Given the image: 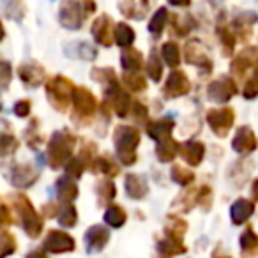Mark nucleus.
I'll use <instances>...</instances> for the list:
<instances>
[{"instance_id":"nucleus-39","label":"nucleus","mask_w":258,"mask_h":258,"mask_svg":"<svg viewBox=\"0 0 258 258\" xmlns=\"http://www.w3.org/2000/svg\"><path fill=\"white\" fill-rule=\"evenodd\" d=\"M187 232V223L179 216H168V225L165 226V235H172L175 239H180L186 235Z\"/></svg>"},{"instance_id":"nucleus-34","label":"nucleus","mask_w":258,"mask_h":258,"mask_svg":"<svg viewBox=\"0 0 258 258\" xmlns=\"http://www.w3.org/2000/svg\"><path fill=\"white\" fill-rule=\"evenodd\" d=\"M57 221L60 226L66 228H73L78 221V212L76 207L73 204H60L58 205V214H57Z\"/></svg>"},{"instance_id":"nucleus-42","label":"nucleus","mask_w":258,"mask_h":258,"mask_svg":"<svg viewBox=\"0 0 258 258\" xmlns=\"http://www.w3.org/2000/svg\"><path fill=\"white\" fill-rule=\"evenodd\" d=\"M218 37H219V41H221L223 53L232 55L233 50H235V41H237L232 29H228V27H225V25H218Z\"/></svg>"},{"instance_id":"nucleus-30","label":"nucleus","mask_w":258,"mask_h":258,"mask_svg":"<svg viewBox=\"0 0 258 258\" xmlns=\"http://www.w3.org/2000/svg\"><path fill=\"white\" fill-rule=\"evenodd\" d=\"M135 39H137V34L127 23H117V27H115V44L122 46V50H125V48H133Z\"/></svg>"},{"instance_id":"nucleus-48","label":"nucleus","mask_w":258,"mask_h":258,"mask_svg":"<svg viewBox=\"0 0 258 258\" xmlns=\"http://www.w3.org/2000/svg\"><path fill=\"white\" fill-rule=\"evenodd\" d=\"M13 78V68L8 60L0 62V85H2V90L9 89V83H11Z\"/></svg>"},{"instance_id":"nucleus-8","label":"nucleus","mask_w":258,"mask_h":258,"mask_svg":"<svg viewBox=\"0 0 258 258\" xmlns=\"http://www.w3.org/2000/svg\"><path fill=\"white\" fill-rule=\"evenodd\" d=\"M58 23L68 30H78L82 29L85 13H83V4L78 2H62L58 8Z\"/></svg>"},{"instance_id":"nucleus-55","label":"nucleus","mask_w":258,"mask_h":258,"mask_svg":"<svg viewBox=\"0 0 258 258\" xmlns=\"http://www.w3.org/2000/svg\"><path fill=\"white\" fill-rule=\"evenodd\" d=\"M58 207L55 204H46L43 207V218H57Z\"/></svg>"},{"instance_id":"nucleus-16","label":"nucleus","mask_w":258,"mask_h":258,"mask_svg":"<svg viewBox=\"0 0 258 258\" xmlns=\"http://www.w3.org/2000/svg\"><path fill=\"white\" fill-rule=\"evenodd\" d=\"M249 68L258 69V48H246L230 64V71L235 76H240V78L246 75Z\"/></svg>"},{"instance_id":"nucleus-45","label":"nucleus","mask_w":258,"mask_h":258,"mask_svg":"<svg viewBox=\"0 0 258 258\" xmlns=\"http://www.w3.org/2000/svg\"><path fill=\"white\" fill-rule=\"evenodd\" d=\"M87 168V165L82 161V159L78 158V156H75V158L71 159V161L66 165V175H69L71 179H80V177L83 175V170Z\"/></svg>"},{"instance_id":"nucleus-51","label":"nucleus","mask_w":258,"mask_h":258,"mask_svg":"<svg viewBox=\"0 0 258 258\" xmlns=\"http://www.w3.org/2000/svg\"><path fill=\"white\" fill-rule=\"evenodd\" d=\"M78 55L82 58H85V60H94L97 55L96 48L92 46V44H89L87 41H80V46H78Z\"/></svg>"},{"instance_id":"nucleus-41","label":"nucleus","mask_w":258,"mask_h":258,"mask_svg":"<svg viewBox=\"0 0 258 258\" xmlns=\"http://www.w3.org/2000/svg\"><path fill=\"white\" fill-rule=\"evenodd\" d=\"M122 80H124V85L131 92H144L147 89V80H145V76L142 73H124Z\"/></svg>"},{"instance_id":"nucleus-7","label":"nucleus","mask_w":258,"mask_h":258,"mask_svg":"<svg viewBox=\"0 0 258 258\" xmlns=\"http://www.w3.org/2000/svg\"><path fill=\"white\" fill-rule=\"evenodd\" d=\"M237 94H239V87H237L235 80L230 76H219L207 87V97L212 103L225 104Z\"/></svg>"},{"instance_id":"nucleus-27","label":"nucleus","mask_w":258,"mask_h":258,"mask_svg":"<svg viewBox=\"0 0 258 258\" xmlns=\"http://www.w3.org/2000/svg\"><path fill=\"white\" fill-rule=\"evenodd\" d=\"M239 247L242 251V258H256L258 256V233L251 226H246L239 237Z\"/></svg>"},{"instance_id":"nucleus-11","label":"nucleus","mask_w":258,"mask_h":258,"mask_svg":"<svg viewBox=\"0 0 258 258\" xmlns=\"http://www.w3.org/2000/svg\"><path fill=\"white\" fill-rule=\"evenodd\" d=\"M189 90H191V82H189V78H187L186 73L179 71V69L170 71L165 87H163V94H165L166 97H170V99L182 97V96H186Z\"/></svg>"},{"instance_id":"nucleus-9","label":"nucleus","mask_w":258,"mask_h":258,"mask_svg":"<svg viewBox=\"0 0 258 258\" xmlns=\"http://www.w3.org/2000/svg\"><path fill=\"white\" fill-rule=\"evenodd\" d=\"M184 58H186L187 64H193L198 69H202L204 75H209L212 71V68H214V64L209 58V53L204 48V44H202V41L193 39L189 43H186V46H184Z\"/></svg>"},{"instance_id":"nucleus-26","label":"nucleus","mask_w":258,"mask_h":258,"mask_svg":"<svg viewBox=\"0 0 258 258\" xmlns=\"http://www.w3.org/2000/svg\"><path fill=\"white\" fill-rule=\"evenodd\" d=\"M104 103L111 104V110L117 113V117L120 118H125L127 115H131V96L127 94V90H118V92H115L113 96L106 97L104 99Z\"/></svg>"},{"instance_id":"nucleus-35","label":"nucleus","mask_w":258,"mask_h":258,"mask_svg":"<svg viewBox=\"0 0 258 258\" xmlns=\"http://www.w3.org/2000/svg\"><path fill=\"white\" fill-rule=\"evenodd\" d=\"M161 57H163V60H165L166 64L170 66V68L177 69V66H179L180 60H182V55H180L179 44L173 43V41H168V43H165L161 46Z\"/></svg>"},{"instance_id":"nucleus-10","label":"nucleus","mask_w":258,"mask_h":258,"mask_svg":"<svg viewBox=\"0 0 258 258\" xmlns=\"http://www.w3.org/2000/svg\"><path fill=\"white\" fill-rule=\"evenodd\" d=\"M37 179H39V170L29 163H16L11 166V172H9L11 184L15 187H22V189L34 186Z\"/></svg>"},{"instance_id":"nucleus-56","label":"nucleus","mask_w":258,"mask_h":258,"mask_svg":"<svg viewBox=\"0 0 258 258\" xmlns=\"http://www.w3.org/2000/svg\"><path fill=\"white\" fill-rule=\"evenodd\" d=\"M25 258H48V254L44 249H34V251H30Z\"/></svg>"},{"instance_id":"nucleus-44","label":"nucleus","mask_w":258,"mask_h":258,"mask_svg":"<svg viewBox=\"0 0 258 258\" xmlns=\"http://www.w3.org/2000/svg\"><path fill=\"white\" fill-rule=\"evenodd\" d=\"M0 240H2V258L11 256L16 251L18 244H16V239L13 233H9L8 230H2V235H0Z\"/></svg>"},{"instance_id":"nucleus-53","label":"nucleus","mask_w":258,"mask_h":258,"mask_svg":"<svg viewBox=\"0 0 258 258\" xmlns=\"http://www.w3.org/2000/svg\"><path fill=\"white\" fill-rule=\"evenodd\" d=\"M11 223H15V218H11V209H9L8 202H2V205H0V225L4 226H9Z\"/></svg>"},{"instance_id":"nucleus-13","label":"nucleus","mask_w":258,"mask_h":258,"mask_svg":"<svg viewBox=\"0 0 258 258\" xmlns=\"http://www.w3.org/2000/svg\"><path fill=\"white\" fill-rule=\"evenodd\" d=\"M232 147L237 154H242V156H247L256 151L258 138L249 125H240V127L237 129L235 137H233V140H232Z\"/></svg>"},{"instance_id":"nucleus-29","label":"nucleus","mask_w":258,"mask_h":258,"mask_svg":"<svg viewBox=\"0 0 258 258\" xmlns=\"http://www.w3.org/2000/svg\"><path fill=\"white\" fill-rule=\"evenodd\" d=\"M177 154H180V144L173 140V138L156 145V158H158L161 163L173 161V159L177 158Z\"/></svg>"},{"instance_id":"nucleus-59","label":"nucleus","mask_w":258,"mask_h":258,"mask_svg":"<svg viewBox=\"0 0 258 258\" xmlns=\"http://www.w3.org/2000/svg\"><path fill=\"white\" fill-rule=\"evenodd\" d=\"M212 258H232V256H228L226 253H219V247H218V249L212 253Z\"/></svg>"},{"instance_id":"nucleus-46","label":"nucleus","mask_w":258,"mask_h":258,"mask_svg":"<svg viewBox=\"0 0 258 258\" xmlns=\"http://www.w3.org/2000/svg\"><path fill=\"white\" fill-rule=\"evenodd\" d=\"M197 205H200L204 211H209L212 205V189L209 186H202L198 189V197H197Z\"/></svg>"},{"instance_id":"nucleus-20","label":"nucleus","mask_w":258,"mask_h":258,"mask_svg":"<svg viewBox=\"0 0 258 258\" xmlns=\"http://www.w3.org/2000/svg\"><path fill=\"white\" fill-rule=\"evenodd\" d=\"M18 76H20V80L25 83V87H30V89H37L39 85H43L44 68L37 64V62L22 64L18 68Z\"/></svg>"},{"instance_id":"nucleus-28","label":"nucleus","mask_w":258,"mask_h":258,"mask_svg":"<svg viewBox=\"0 0 258 258\" xmlns=\"http://www.w3.org/2000/svg\"><path fill=\"white\" fill-rule=\"evenodd\" d=\"M120 64L124 73H140L144 64V55L137 48H125L120 53Z\"/></svg>"},{"instance_id":"nucleus-14","label":"nucleus","mask_w":258,"mask_h":258,"mask_svg":"<svg viewBox=\"0 0 258 258\" xmlns=\"http://www.w3.org/2000/svg\"><path fill=\"white\" fill-rule=\"evenodd\" d=\"M83 239H85L87 253H99L106 247L108 240H110V230L103 225H94L87 230Z\"/></svg>"},{"instance_id":"nucleus-58","label":"nucleus","mask_w":258,"mask_h":258,"mask_svg":"<svg viewBox=\"0 0 258 258\" xmlns=\"http://www.w3.org/2000/svg\"><path fill=\"white\" fill-rule=\"evenodd\" d=\"M251 197H253V202L256 204V200H258V179L253 180V186H251Z\"/></svg>"},{"instance_id":"nucleus-17","label":"nucleus","mask_w":258,"mask_h":258,"mask_svg":"<svg viewBox=\"0 0 258 258\" xmlns=\"http://www.w3.org/2000/svg\"><path fill=\"white\" fill-rule=\"evenodd\" d=\"M90 76H92L94 82L101 83L104 87V99L120 90V83H118L115 71L111 68H94Z\"/></svg>"},{"instance_id":"nucleus-33","label":"nucleus","mask_w":258,"mask_h":258,"mask_svg":"<svg viewBox=\"0 0 258 258\" xmlns=\"http://www.w3.org/2000/svg\"><path fill=\"white\" fill-rule=\"evenodd\" d=\"M118 9L124 16L133 20H144L145 15L149 11V4L147 2H120Z\"/></svg>"},{"instance_id":"nucleus-25","label":"nucleus","mask_w":258,"mask_h":258,"mask_svg":"<svg viewBox=\"0 0 258 258\" xmlns=\"http://www.w3.org/2000/svg\"><path fill=\"white\" fill-rule=\"evenodd\" d=\"M253 212H254V202L240 198V200L233 202V205L230 207V218H232L233 225H244L253 216Z\"/></svg>"},{"instance_id":"nucleus-15","label":"nucleus","mask_w":258,"mask_h":258,"mask_svg":"<svg viewBox=\"0 0 258 258\" xmlns=\"http://www.w3.org/2000/svg\"><path fill=\"white\" fill-rule=\"evenodd\" d=\"M113 22L108 15H99V18L92 23V36L97 44L101 46H111L115 39V29Z\"/></svg>"},{"instance_id":"nucleus-47","label":"nucleus","mask_w":258,"mask_h":258,"mask_svg":"<svg viewBox=\"0 0 258 258\" xmlns=\"http://www.w3.org/2000/svg\"><path fill=\"white\" fill-rule=\"evenodd\" d=\"M37 120L34 122V125H30L29 129L25 131V138H27V145H29L30 149H39V145L43 144V138H41V135L37 133V127H36Z\"/></svg>"},{"instance_id":"nucleus-6","label":"nucleus","mask_w":258,"mask_h":258,"mask_svg":"<svg viewBox=\"0 0 258 258\" xmlns=\"http://www.w3.org/2000/svg\"><path fill=\"white\" fill-rule=\"evenodd\" d=\"M235 122V111L233 108L225 106V108H212L207 111V124L211 127V131L219 138H225L230 133V129L233 127Z\"/></svg>"},{"instance_id":"nucleus-57","label":"nucleus","mask_w":258,"mask_h":258,"mask_svg":"<svg viewBox=\"0 0 258 258\" xmlns=\"http://www.w3.org/2000/svg\"><path fill=\"white\" fill-rule=\"evenodd\" d=\"M94 11H96V4H92V2H85V4H83V13H85V18H89Z\"/></svg>"},{"instance_id":"nucleus-19","label":"nucleus","mask_w":258,"mask_h":258,"mask_svg":"<svg viewBox=\"0 0 258 258\" xmlns=\"http://www.w3.org/2000/svg\"><path fill=\"white\" fill-rule=\"evenodd\" d=\"M258 22V16L256 13H240L237 18H233L232 22V32L237 39L240 41H247L251 37V32H253V25Z\"/></svg>"},{"instance_id":"nucleus-21","label":"nucleus","mask_w":258,"mask_h":258,"mask_svg":"<svg viewBox=\"0 0 258 258\" xmlns=\"http://www.w3.org/2000/svg\"><path fill=\"white\" fill-rule=\"evenodd\" d=\"M125 195H127L131 200H144L149 195V182L144 175H138V173H127L125 175Z\"/></svg>"},{"instance_id":"nucleus-1","label":"nucleus","mask_w":258,"mask_h":258,"mask_svg":"<svg viewBox=\"0 0 258 258\" xmlns=\"http://www.w3.org/2000/svg\"><path fill=\"white\" fill-rule=\"evenodd\" d=\"M75 145H76V137L69 129L55 131V133L51 135L50 142H48V147H46V161H48V165H50V168L57 170L68 165V163L75 158V156H73Z\"/></svg>"},{"instance_id":"nucleus-36","label":"nucleus","mask_w":258,"mask_h":258,"mask_svg":"<svg viewBox=\"0 0 258 258\" xmlns=\"http://www.w3.org/2000/svg\"><path fill=\"white\" fill-rule=\"evenodd\" d=\"M127 221V214L120 205H110L104 212V223L110 225L111 228H120Z\"/></svg>"},{"instance_id":"nucleus-22","label":"nucleus","mask_w":258,"mask_h":258,"mask_svg":"<svg viewBox=\"0 0 258 258\" xmlns=\"http://www.w3.org/2000/svg\"><path fill=\"white\" fill-rule=\"evenodd\" d=\"M156 249H158L159 258H173L179 256V254H184L187 251V247L180 239H175L172 235H165V239L158 240Z\"/></svg>"},{"instance_id":"nucleus-4","label":"nucleus","mask_w":258,"mask_h":258,"mask_svg":"<svg viewBox=\"0 0 258 258\" xmlns=\"http://www.w3.org/2000/svg\"><path fill=\"white\" fill-rule=\"evenodd\" d=\"M46 89V96L50 104L58 111H68L69 104H73V96H75V83L71 82L69 78L62 75H57L53 78H50L44 85Z\"/></svg>"},{"instance_id":"nucleus-52","label":"nucleus","mask_w":258,"mask_h":258,"mask_svg":"<svg viewBox=\"0 0 258 258\" xmlns=\"http://www.w3.org/2000/svg\"><path fill=\"white\" fill-rule=\"evenodd\" d=\"M131 113H133L135 120L137 122H145L149 117V110L145 104H142L140 101H135L133 103V110H131Z\"/></svg>"},{"instance_id":"nucleus-23","label":"nucleus","mask_w":258,"mask_h":258,"mask_svg":"<svg viewBox=\"0 0 258 258\" xmlns=\"http://www.w3.org/2000/svg\"><path fill=\"white\" fill-rule=\"evenodd\" d=\"M205 156V145L198 140H187L180 145V158L189 166H198L204 161Z\"/></svg>"},{"instance_id":"nucleus-3","label":"nucleus","mask_w":258,"mask_h":258,"mask_svg":"<svg viewBox=\"0 0 258 258\" xmlns=\"http://www.w3.org/2000/svg\"><path fill=\"white\" fill-rule=\"evenodd\" d=\"M11 204H13V211H16L20 221H22V226H23V230H25V233L30 239H37V237L41 235V232H43L44 218L37 214L32 202L22 193L13 195Z\"/></svg>"},{"instance_id":"nucleus-32","label":"nucleus","mask_w":258,"mask_h":258,"mask_svg":"<svg viewBox=\"0 0 258 258\" xmlns=\"http://www.w3.org/2000/svg\"><path fill=\"white\" fill-rule=\"evenodd\" d=\"M90 172L92 173H103V175L106 177H117L118 175V166L117 163L113 161L111 158H108V156H99V158L96 159V161L90 165Z\"/></svg>"},{"instance_id":"nucleus-31","label":"nucleus","mask_w":258,"mask_h":258,"mask_svg":"<svg viewBox=\"0 0 258 258\" xmlns=\"http://www.w3.org/2000/svg\"><path fill=\"white\" fill-rule=\"evenodd\" d=\"M96 193H97V204L99 205H108L113 202L115 195H117V187H115L113 180L110 179H104V180H99L96 184Z\"/></svg>"},{"instance_id":"nucleus-5","label":"nucleus","mask_w":258,"mask_h":258,"mask_svg":"<svg viewBox=\"0 0 258 258\" xmlns=\"http://www.w3.org/2000/svg\"><path fill=\"white\" fill-rule=\"evenodd\" d=\"M97 111V99L89 89L76 87L73 96V120L80 125H85Z\"/></svg>"},{"instance_id":"nucleus-49","label":"nucleus","mask_w":258,"mask_h":258,"mask_svg":"<svg viewBox=\"0 0 258 258\" xmlns=\"http://www.w3.org/2000/svg\"><path fill=\"white\" fill-rule=\"evenodd\" d=\"M189 22V18H186L182 22L180 20V16H173L172 18V27H173V32L177 34V36H186L187 32L191 30V27H193V23H187Z\"/></svg>"},{"instance_id":"nucleus-38","label":"nucleus","mask_w":258,"mask_h":258,"mask_svg":"<svg viewBox=\"0 0 258 258\" xmlns=\"http://www.w3.org/2000/svg\"><path fill=\"white\" fill-rule=\"evenodd\" d=\"M145 69H147V75H149V78H151L152 82L158 83L159 80H161V76H163V60H161V57H159V53L154 50V48H152L151 55H149Z\"/></svg>"},{"instance_id":"nucleus-18","label":"nucleus","mask_w":258,"mask_h":258,"mask_svg":"<svg viewBox=\"0 0 258 258\" xmlns=\"http://www.w3.org/2000/svg\"><path fill=\"white\" fill-rule=\"evenodd\" d=\"M173 127H175V120H173L172 117H163V118H158V120L147 122V135L154 142L161 144V142L172 138Z\"/></svg>"},{"instance_id":"nucleus-12","label":"nucleus","mask_w":258,"mask_h":258,"mask_svg":"<svg viewBox=\"0 0 258 258\" xmlns=\"http://www.w3.org/2000/svg\"><path fill=\"white\" fill-rule=\"evenodd\" d=\"M76 247L75 239H73L69 233L62 232V230H51L48 232L46 239H44L43 249L48 251V253H69Z\"/></svg>"},{"instance_id":"nucleus-2","label":"nucleus","mask_w":258,"mask_h":258,"mask_svg":"<svg viewBox=\"0 0 258 258\" xmlns=\"http://www.w3.org/2000/svg\"><path fill=\"white\" fill-rule=\"evenodd\" d=\"M115 154L125 166L137 163V149L140 145V131L135 125H117L113 131Z\"/></svg>"},{"instance_id":"nucleus-50","label":"nucleus","mask_w":258,"mask_h":258,"mask_svg":"<svg viewBox=\"0 0 258 258\" xmlns=\"http://www.w3.org/2000/svg\"><path fill=\"white\" fill-rule=\"evenodd\" d=\"M242 96L246 97V99H254V97H258V76H253V78H249L244 83Z\"/></svg>"},{"instance_id":"nucleus-54","label":"nucleus","mask_w":258,"mask_h":258,"mask_svg":"<svg viewBox=\"0 0 258 258\" xmlns=\"http://www.w3.org/2000/svg\"><path fill=\"white\" fill-rule=\"evenodd\" d=\"M30 110H32V104H30V101H27V99L18 101V103L13 106V111H15L18 117H29Z\"/></svg>"},{"instance_id":"nucleus-37","label":"nucleus","mask_w":258,"mask_h":258,"mask_svg":"<svg viewBox=\"0 0 258 258\" xmlns=\"http://www.w3.org/2000/svg\"><path fill=\"white\" fill-rule=\"evenodd\" d=\"M166 23H168V9L166 8H159L158 11L152 15L151 22H149V32L154 37H159L165 30Z\"/></svg>"},{"instance_id":"nucleus-24","label":"nucleus","mask_w":258,"mask_h":258,"mask_svg":"<svg viewBox=\"0 0 258 258\" xmlns=\"http://www.w3.org/2000/svg\"><path fill=\"white\" fill-rule=\"evenodd\" d=\"M55 189H57V198L60 200V204H73V200L78 197V184L69 175L58 177L55 182Z\"/></svg>"},{"instance_id":"nucleus-43","label":"nucleus","mask_w":258,"mask_h":258,"mask_svg":"<svg viewBox=\"0 0 258 258\" xmlns=\"http://www.w3.org/2000/svg\"><path fill=\"white\" fill-rule=\"evenodd\" d=\"M18 145L20 144L15 138V135L2 133V137H0V154H2V158H9L11 154H15Z\"/></svg>"},{"instance_id":"nucleus-40","label":"nucleus","mask_w":258,"mask_h":258,"mask_svg":"<svg viewBox=\"0 0 258 258\" xmlns=\"http://www.w3.org/2000/svg\"><path fill=\"white\" fill-rule=\"evenodd\" d=\"M170 177H172L173 182H177L179 186H189V184L195 182V173L193 170H187L180 165H173L172 170H170Z\"/></svg>"}]
</instances>
